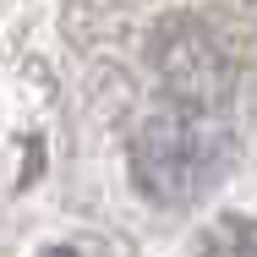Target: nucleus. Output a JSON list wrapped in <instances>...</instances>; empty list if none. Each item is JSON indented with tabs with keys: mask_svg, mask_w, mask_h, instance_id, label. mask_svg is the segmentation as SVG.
<instances>
[{
	"mask_svg": "<svg viewBox=\"0 0 257 257\" xmlns=\"http://www.w3.org/2000/svg\"><path fill=\"white\" fill-rule=\"evenodd\" d=\"M241 257H257V230H246V252Z\"/></svg>",
	"mask_w": 257,
	"mask_h": 257,
	"instance_id": "obj_1",
	"label": "nucleus"
},
{
	"mask_svg": "<svg viewBox=\"0 0 257 257\" xmlns=\"http://www.w3.org/2000/svg\"><path fill=\"white\" fill-rule=\"evenodd\" d=\"M44 257H77V252H71V246H50Z\"/></svg>",
	"mask_w": 257,
	"mask_h": 257,
	"instance_id": "obj_2",
	"label": "nucleus"
}]
</instances>
